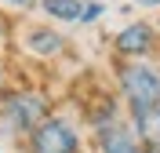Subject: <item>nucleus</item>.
Masks as SVG:
<instances>
[{
    "mask_svg": "<svg viewBox=\"0 0 160 153\" xmlns=\"http://www.w3.org/2000/svg\"><path fill=\"white\" fill-rule=\"evenodd\" d=\"M117 91L124 110L131 113H146L160 110V66L153 59H135V62H120L117 66Z\"/></svg>",
    "mask_w": 160,
    "mask_h": 153,
    "instance_id": "f257e3e1",
    "label": "nucleus"
},
{
    "mask_svg": "<svg viewBox=\"0 0 160 153\" xmlns=\"http://www.w3.org/2000/svg\"><path fill=\"white\" fill-rule=\"evenodd\" d=\"M51 117V99L37 88H15V91H0V124L4 131L15 139H26L33 128Z\"/></svg>",
    "mask_w": 160,
    "mask_h": 153,
    "instance_id": "f03ea898",
    "label": "nucleus"
},
{
    "mask_svg": "<svg viewBox=\"0 0 160 153\" xmlns=\"http://www.w3.org/2000/svg\"><path fill=\"white\" fill-rule=\"evenodd\" d=\"M22 142H26V153H84V135L77 120H69L66 113H51Z\"/></svg>",
    "mask_w": 160,
    "mask_h": 153,
    "instance_id": "7ed1b4c3",
    "label": "nucleus"
},
{
    "mask_svg": "<svg viewBox=\"0 0 160 153\" xmlns=\"http://www.w3.org/2000/svg\"><path fill=\"white\" fill-rule=\"evenodd\" d=\"M160 37H157V26L146 18H135L128 22L124 29L113 37V51L120 55V62H135V59H153Z\"/></svg>",
    "mask_w": 160,
    "mask_h": 153,
    "instance_id": "20e7f679",
    "label": "nucleus"
},
{
    "mask_svg": "<svg viewBox=\"0 0 160 153\" xmlns=\"http://www.w3.org/2000/svg\"><path fill=\"white\" fill-rule=\"evenodd\" d=\"M91 146H95V153H142L146 150L131 128V120H117L109 128L91 131Z\"/></svg>",
    "mask_w": 160,
    "mask_h": 153,
    "instance_id": "39448f33",
    "label": "nucleus"
},
{
    "mask_svg": "<svg viewBox=\"0 0 160 153\" xmlns=\"http://www.w3.org/2000/svg\"><path fill=\"white\" fill-rule=\"evenodd\" d=\"M22 48L29 51V55H37V59H58L62 51H66V37L55 26H26Z\"/></svg>",
    "mask_w": 160,
    "mask_h": 153,
    "instance_id": "423d86ee",
    "label": "nucleus"
},
{
    "mask_svg": "<svg viewBox=\"0 0 160 153\" xmlns=\"http://www.w3.org/2000/svg\"><path fill=\"white\" fill-rule=\"evenodd\" d=\"M138 142L146 150H160V110H146V113H131L128 117Z\"/></svg>",
    "mask_w": 160,
    "mask_h": 153,
    "instance_id": "0eeeda50",
    "label": "nucleus"
},
{
    "mask_svg": "<svg viewBox=\"0 0 160 153\" xmlns=\"http://www.w3.org/2000/svg\"><path fill=\"white\" fill-rule=\"evenodd\" d=\"M80 8L84 0H40V11L58 22H80Z\"/></svg>",
    "mask_w": 160,
    "mask_h": 153,
    "instance_id": "6e6552de",
    "label": "nucleus"
},
{
    "mask_svg": "<svg viewBox=\"0 0 160 153\" xmlns=\"http://www.w3.org/2000/svg\"><path fill=\"white\" fill-rule=\"evenodd\" d=\"M102 15H106V4H102V0H84V8H80V26H95Z\"/></svg>",
    "mask_w": 160,
    "mask_h": 153,
    "instance_id": "1a4fd4ad",
    "label": "nucleus"
},
{
    "mask_svg": "<svg viewBox=\"0 0 160 153\" xmlns=\"http://www.w3.org/2000/svg\"><path fill=\"white\" fill-rule=\"evenodd\" d=\"M0 4H11V8H18V11H26V8H33L37 0H0Z\"/></svg>",
    "mask_w": 160,
    "mask_h": 153,
    "instance_id": "9d476101",
    "label": "nucleus"
},
{
    "mask_svg": "<svg viewBox=\"0 0 160 153\" xmlns=\"http://www.w3.org/2000/svg\"><path fill=\"white\" fill-rule=\"evenodd\" d=\"M138 8H160V0H135Z\"/></svg>",
    "mask_w": 160,
    "mask_h": 153,
    "instance_id": "9b49d317",
    "label": "nucleus"
},
{
    "mask_svg": "<svg viewBox=\"0 0 160 153\" xmlns=\"http://www.w3.org/2000/svg\"><path fill=\"white\" fill-rule=\"evenodd\" d=\"M0 91H4V62H0Z\"/></svg>",
    "mask_w": 160,
    "mask_h": 153,
    "instance_id": "f8f14e48",
    "label": "nucleus"
},
{
    "mask_svg": "<svg viewBox=\"0 0 160 153\" xmlns=\"http://www.w3.org/2000/svg\"><path fill=\"white\" fill-rule=\"evenodd\" d=\"M142 153H160V150H142Z\"/></svg>",
    "mask_w": 160,
    "mask_h": 153,
    "instance_id": "ddd939ff",
    "label": "nucleus"
},
{
    "mask_svg": "<svg viewBox=\"0 0 160 153\" xmlns=\"http://www.w3.org/2000/svg\"><path fill=\"white\" fill-rule=\"evenodd\" d=\"M0 153H4V146H0Z\"/></svg>",
    "mask_w": 160,
    "mask_h": 153,
    "instance_id": "4468645a",
    "label": "nucleus"
},
{
    "mask_svg": "<svg viewBox=\"0 0 160 153\" xmlns=\"http://www.w3.org/2000/svg\"><path fill=\"white\" fill-rule=\"evenodd\" d=\"M37 4H40V0H37Z\"/></svg>",
    "mask_w": 160,
    "mask_h": 153,
    "instance_id": "2eb2a0df",
    "label": "nucleus"
}]
</instances>
